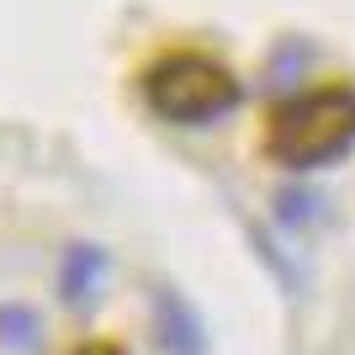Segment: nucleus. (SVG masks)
<instances>
[{"label":"nucleus","mask_w":355,"mask_h":355,"mask_svg":"<svg viewBox=\"0 0 355 355\" xmlns=\"http://www.w3.org/2000/svg\"><path fill=\"white\" fill-rule=\"evenodd\" d=\"M350 144H355V90L350 85H324V90L282 101L266 133V148L292 170L324 164L334 154H345Z\"/></svg>","instance_id":"nucleus-1"},{"label":"nucleus","mask_w":355,"mask_h":355,"mask_svg":"<svg viewBox=\"0 0 355 355\" xmlns=\"http://www.w3.org/2000/svg\"><path fill=\"white\" fill-rule=\"evenodd\" d=\"M144 96L170 122H212L239 101V85H234V74L218 69L212 59L175 53V59L154 64L144 74Z\"/></svg>","instance_id":"nucleus-2"},{"label":"nucleus","mask_w":355,"mask_h":355,"mask_svg":"<svg viewBox=\"0 0 355 355\" xmlns=\"http://www.w3.org/2000/svg\"><path fill=\"white\" fill-rule=\"evenodd\" d=\"M96 276H101V254H96V250H74L69 260H64V276H59L64 302H80V297L96 286Z\"/></svg>","instance_id":"nucleus-3"},{"label":"nucleus","mask_w":355,"mask_h":355,"mask_svg":"<svg viewBox=\"0 0 355 355\" xmlns=\"http://www.w3.org/2000/svg\"><path fill=\"white\" fill-rule=\"evenodd\" d=\"M0 345L32 350V345H37V318H32L27 308H0Z\"/></svg>","instance_id":"nucleus-4"},{"label":"nucleus","mask_w":355,"mask_h":355,"mask_svg":"<svg viewBox=\"0 0 355 355\" xmlns=\"http://www.w3.org/2000/svg\"><path fill=\"white\" fill-rule=\"evenodd\" d=\"M159 308H164V329H170V334H164V345H170V350H180V355H196V350H202L191 318H180V324H175V302H170V297H164Z\"/></svg>","instance_id":"nucleus-5"},{"label":"nucleus","mask_w":355,"mask_h":355,"mask_svg":"<svg viewBox=\"0 0 355 355\" xmlns=\"http://www.w3.org/2000/svg\"><path fill=\"white\" fill-rule=\"evenodd\" d=\"M80 355H122V350H117V345H85Z\"/></svg>","instance_id":"nucleus-6"}]
</instances>
